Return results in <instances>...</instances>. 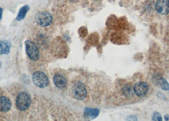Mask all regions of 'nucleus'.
<instances>
[{
  "label": "nucleus",
  "mask_w": 169,
  "mask_h": 121,
  "mask_svg": "<svg viewBox=\"0 0 169 121\" xmlns=\"http://www.w3.org/2000/svg\"><path fill=\"white\" fill-rule=\"evenodd\" d=\"M31 103V96L25 91L20 92L17 96L16 104L17 108L20 111H25L29 108Z\"/></svg>",
  "instance_id": "f257e3e1"
},
{
  "label": "nucleus",
  "mask_w": 169,
  "mask_h": 121,
  "mask_svg": "<svg viewBox=\"0 0 169 121\" xmlns=\"http://www.w3.org/2000/svg\"><path fill=\"white\" fill-rule=\"evenodd\" d=\"M25 52L29 58L33 61H36L40 58V52L36 45L31 40L25 42Z\"/></svg>",
  "instance_id": "f03ea898"
},
{
  "label": "nucleus",
  "mask_w": 169,
  "mask_h": 121,
  "mask_svg": "<svg viewBox=\"0 0 169 121\" xmlns=\"http://www.w3.org/2000/svg\"><path fill=\"white\" fill-rule=\"evenodd\" d=\"M33 81L36 86L40 88H44L48 86V78L43 72L38 71L33 75Z\"/></svg>",
  "instance_id": "7ed1b4c3"
},
{
  "label": "nucleus",
  "mask_w": 169,
  "mask_h": 121,
  "mask_svg": "<svg viewBox=\"0 0 169 121\" xmlns=\"http://www.w3.org/2000/svg\"><path fill=\"white\" fill-rule=\"evenodd\" d=\"M36 21L39 26L47 27L50 26L53 21V17L50 13L46 11H40L36 15Z\"/></svg>",
  "instance_id": "20e7f679"
},
{
  "label": "nucleus",
  "mask_w": 169,
  "mask_h": 121,
  "mask_svg": "<svg viewBox=\"0 0 169 121\" xmlns=\"http://www.w3.org/2000/svg\"><path fill=\"white\" fill-rule=\"evenodd\" d=\"M73 92L75 98L78 100H83L87 96V89L85 85L81 82H76L73 87Z\"/></svg>",
  "instance_id": "39448f33"
},
{
  "label": "nucleus",
  "mask_w": 169,
  "mask_h": 121,
  "mask_svg": "<svg viewBox=\"0 0 169 121\" xmlns=\"http://www.w3.org/2000/svg\"><path fill=\"white\" fill-rule=\"evenodd\" d=\"M148 91V84L145 82L136 83L134 86V91L136 94L139 97H142L146 94Z\"/></svg>",
  "instance_id": "423d86ee"
},
{
  "label": "nucleus",
  "mask_w": 169,
  "mask_h": 121,
  "mask_svg": "<svg viewBox=\"0 0 169 121\" xmlns=\"http://www.w3.org/2000/svg\"><path fill=\"white\" fill-rule=\"evenodd\" d=\"M156 9L160 14H168L169 13V0H158L156 3Z\"/></svg>",
  "instance_id": "0eeeda50"
},
{
  "label": "nucleus",
  "mask_w": 169,
  "mask_h": 121,
  "mask_svg": "<svg viewBox=\"0 0 169 121\" xmlns=\"http://www.w3.org/2000/svg\"><path fill=\"white\" fill-rule=\"evenodd\" d=\"M11 102L7 96H0V112H8L11 108Z\"/></svg>",
  "instance_id": "6e6552de"
},
{
  "label": "nucleus",
  "mask_w": 169,
  "mask_h": 121,
  "mask_svg": "<svg viewBox=\"0 0 169 121\" xmlns=\"http://www.w3.org/2000/svg\"><path fill=\"white\" fill-rule=\"evenodd\" d=\"M55 86L59 89H64L67 86V80L64 76L60 74H56L54 77Z\"/></svg>",
  "instance_id": "1a4fd4ad"
},
{
  "label": "nucleus",
  "mask_w": 169,
  "mask_h": 121,
  "mask_svg": "<svg viewBox=\"0 0 169 121\" xmlns=\"http://www.w3.org/2000/svg\"><path fill=\"white\" fill-rule=\"evenodd\" d=\"M11 44L8 41L0 42V55L8 54L10 52Z\"/></svg>",
  "instance_id": "9d476101"
},
{
  "label": "nucleus",
  "mask_w": 169,
  "mask_h": 121,
  "mask_svg": "<svg viewBox=\"0 0 169 121\" xmlns=\"http://www.w3.org/2000/svg\"><path fill=\"white\" fill-rule=\"evenodd\" d=\"M29 8H30L28 5H24L22 7H21L17 16V20L21 21L22 20H23L25 17V16H26Z\"/></svg>",
  "instance_id": "9b49d317"
},
{
  "label": "nucleus",
  "mask_w": 169,
  "mask_h": 121,
  "mask_svg": "<svg viewBox=\"0 0 169 121\" xmlns=\"http://www.w3.org/2000/svg\"><path fill=\"white\" fill-rule=\"evenodd\" d=\"M99 111L97 109H92V108H87L85 110V114L87 117H91L92 119L96 118L99 115Z\"/></svg>",
  "instance_id": "f8f14e48"
},
{
  "label": "nucleus",
  "mask_w": 169,
  "mask_h": 121,
  "mask_svg": "<svg viewBox=\"0 0 169 121\" xmlns=\"http://www.w3.org/2000/svg\"><path fill=\"white\" fill-rule=\"evenodd\" d=\"M160 86L162 87V88L163 89H164V90H168L169 89V85L166 82V80L165 79L162 78L160 81Z\"/></svg>",
  "instance_id": "ddd939ff"
},
{
  "label": "nucleus",
  "mask_w": 169,
  "mask_h": 121,
  "mask_svg": "<svg viewBox=\"0 0 169 121\" xmlns=\"http://www.w3.org/2000/svg\"><path fill=\"white\" fill-rule=\"evenodd\" d=\"M132 88L130 86H127L124 87V93L127 95L129 96L130 94H132Z\"/></svg>",
  "instance_id": "4468645a"
},
{
  "label": "nucleus",
  "mask_w": 169,
  "mask_h": 121,
  "mask_svg": "<svg viewBox=\"0 0 169 121\" xmlns=\"http://www.w3.org/2000/svg\"><path fill=\"white\" fill-rule=\"evenodd\" d=\"M153 120H162L161 115L157 113V112H154L153 114Z\"/></svg>",
  "instance_id": "2eb2a0df"
},
{
  "label": "nucleus",
  "mask_w": 169,
  "mask_h": 121,
  "mask_svg": "<svg viewBox=\"0 0 169 121\" xmlns=\"http://www.w3.org/2000/svg\"><path fill=\"white\" fill-rule=\"evenodd\" d=\"M2 16H3V8L2 7H0V21H1L2 19Z\"/></svg>",
  "instance_id": "dca6fc26"
}]
</instances>
